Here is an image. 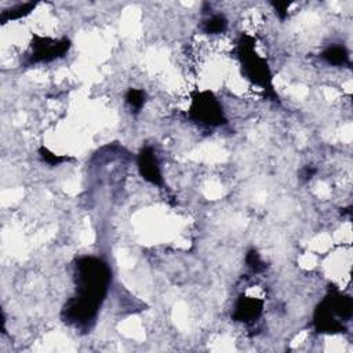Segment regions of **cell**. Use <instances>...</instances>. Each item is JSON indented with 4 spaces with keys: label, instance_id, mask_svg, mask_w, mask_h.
Returning a JSON list of instances; mask_svg holds the SVG:
<instances>
[{
    "label": "cell",
    "instance_id": "cell-1",
    "mask_svg": "<svg viewBox=\"0 0 353 353\" xmlns=\"http://www.w3.org/2000/svg\"><path fill=\"white\" fill-rule=\"evenodd\" d=\"M110 281L108 265L98 258H81L76 265L77 295L63 307V319L76 327H88L95 319Z\"/></svg>",
    "mask_w": 353,
    "mask_h": 353
},
{
    "label": "cell",
    "instance_id": "cell-2",
    "mask_svg": "<svg viewBox=\"0 0 353 353\" xmlns=\"http://www.w3.org/2000/svg\"><path fill=\"white\" fill-rule=\"evenodd\" d=\"M352 316V302L347 296L331 295L319 305L314 313V325L317 331L335 334L343 332L346 328L342 321Z\"/></svg>",
    "mask_w": 353,
    "mask_h": 353
},
{
    "label": "cell",
    "instance_id": "cell-3",
    "mask_svg": "<svg viewBox=\"0 0 353 353\" xmlns=\"http://www.w3.org/2000/svg\"><path fill=\"white\" fill-rule=\"evenodd\" d=\"M240 59L247 77L256 85L262 87L263 90L266 88L270 92H273L269 66L266 65L265 59H262L258 54H255L251 44H245V43L240 44Z\"/></svg>",
    "mask_w": 353,
    "mask_h": 353
},
{
    "label": "cell",
    "instance_id": "cell-4",
    "mask_svg": "<svg viewBox=\"0 0 353 353\" xmlns=\"http://www.w3.org/2000/svg\"><path fill=\"white\" fill-rule=\"evenodd\" d=\"M192 116L205 125H221L225 123L221 103L208 92L201 94L194 99L192 105Z\"/></svg>",
    "mask_w": 353,
    "mask_h": 353
},
{
    "label": "cell",
    "instance_id": "cell-5",
    "mask_svg": "<svg viewBox=\"0 0 353 353\" xmlns=\"http://www.w3.org/2000/svg\"><path fill=\"white\" fill-rule=\"evenodd\" d=\"M70 47V43L68 39H62L59 41L48 40V39H40L39 43L34 44V50L30 55L32 62H48L55 58L62 57L68 48Z\"/></svg>",
    "mask_w": 353,
    "mask_h": 353
},
{
    "label": "cell",
    "instance_id": "cell-6",
    "mask_svg": "<svg viewBox=\"0 0 353 353\" xmlns=\"http://www.w3.org/2000/svg\"><path fill=\"white\" fill-rule=\"evenodd\" d=\"M138 170L143 179L153 185H161V171L159 165V160L154 152L150 148H145L141 150L138 156Z\"/></svg>",
    "mask_w": 353,
    "mask_h": 353
},
{
    "label": "cell",
    "instance_id": "cell-7",
    "mask_svg": "<svg viewBox=\"0 0 353 353\" xmlns=\"http://www.w3.org/2000/svg\"><path fill=\"white\" fill-rule=\"evenodd\" d=\"M262 305H263L262 301H259L256 298L241 296L234 306L233 319L236 321H241V323L255 321L262 313Z\"/></svg>",
    "mask_w": 353,
    "mask_h": 353
},
{
    "label": "cell",
    "instance_id": "cell-8",
    "mask_svg": "<svg viewBox=\"0 0 353 353\" xmlns=\"http://www.w3.org/2000/svg\"><path fill=\"white\" fill-rule=\"evenodd\" d=\"M323 59H325L328 63L331 65H336V66H342L349 63V55L347 51L345 50V47L341 46H332L328 47L323 54H321Z\"/></svg>",
    "mask_w": 353,
    "mask_h": 353
},
{
    "label": "cell",
    "instance_id": "cell-9",
    "mask_svg": "<svg viewBox=\"0 0 353 353\" xmlns=\"http://www.w3.org/2000/svg\"><path fill=\"white\" fill-rule=\"evenodd\" d=\"M226 25H228V22H226L225 17L216 14V15H212V17H210L208 19L204 21L203 29H204V32L208 33V34H219V33L225 32Z\"/></svg>",
    "mask_w": 353,
    "mask_h": 353
},
{
    "label": "cell",
    "instance_id": "cell-10",
    "mask_svg": "<svg viewBox=\"0 0 353 353\" xmlns=\"http://www.w3.org/2000/svg\"><path fill=\"white\" fill-rule=\"evenodd\" d=\"M125 102L134 109V110H141L145 102V92L137 88H130L125 94Z\"/></svg>",
    "mask_w": 353,
    "mask_h": 353
},
{
    "label": "cell",
    "instance_id": "cell-11",
    "mask_svg": "<svg viewBox=\"0 0 353 353\" xmlns=\"http://www.w3.org/2000/svg\"><path fill=\"white\" fill-rule=\"evenodd\" d=\"M34 6H32V4H23V6H18V7H15V8H12L10 12H7V14H3V21H10V19H15V18H21V17H23V15H26V14H29L30 12V10L33 8Z\"/></svg>",
    "mask_w": 353,
    "mask_h": 353
},
{
    "label": "cell",
    "instance_id": "cell-12",
    "mask_svg": "<svg viewBox=\"0 0 353 353\" xmlns=\"http://www.w3.org/2000/svg\"><path fill=\"white\" fill-rule=\"evenodd\" d=\"M245 261H247V266L251 268L252 270H261V269L263 268V263H262V261H261L259 254H258L256 251H254V250H251V251L247 254Z\"/></svg>",
    "mask_w": 353,
    "mask_h": 353
},
{
    "label": "cell",
    "instance_id": "cell-13",
    "mask_svg": "<svg viewBox=\"0 0 353 353\" xmlns=\"http://www.w3.org/2000/svg\"><path fill=\"white\" fill-rule=\"evenodd\" d=\"M40 153H41V157H43V160H44L46 163L51 164V165H58L59 163H62V161L65 160V157L57 156V154H54V153L48 152L47 149H41V150H40Z\"/></svg>",
    "mask_w": 353,
    "mask_h": 353
}]
</instances>
